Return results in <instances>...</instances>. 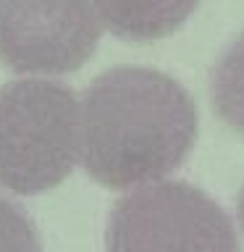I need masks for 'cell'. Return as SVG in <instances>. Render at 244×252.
Listing matches in <instances>:
<instances>
[{
    "mask_svg": "<svg viewBox=\"0 0 244 252\" xmlns=\"http://www.w3.org/2000/svg\"><path fill=\"white\" fill-rule=\"evenodd\" d=\"M0 252H42L34 220L8 200H0Z\"/></svg>",
    "mask_w": 244,
    "mask_h": 252,
    "instance_id": "obj_7",
    "label": "cell"
},
{
    "mask_svg": "<svg viewBox=\"0 0 244 252\" xmlns=\"http://www.w3.org/2000/svg\"><path fill=\"white\" fill-rule=\"evenodd\" d=\"M108 252H242L226 210L186 181L137 187L113 205Z\"/></svg>",
    "mask_w": 244,
    "mask_h": 252,
    "instance_id": "obj_3",
    "label": "cell"
},
{
    "mask_svg": "<svg viewBox=\"0 0 244 252\" xmlns=\"http://www.w3.org/2000/svg\"><path fill=\"white\" fill-rule=\"evenodd\" d=\"M100 34L92 0H0V63L16 74L82 68Z\"/></svg>",
    "mask_w": 244,
    "mask_h": 252,
    "instance_id": "obj_4",
    "label": "cell"
},
{
    "mask_svg": "<svg viewBox=\"0 0 244 252\" xmlns=\"http://www.w3.org/2000/svg\"><path fill=\"white\" fill-rule=\"evenodd\" d=\"M239 226L244 231V187H242V194H239Z\"/></svg>",
    "mask_w": 244,
    "mask_h": 252,
    "instance_id": "obj_8",
    "label": "cell"
},
{
    "mask_svg": "<svg viewBox=\"0 0 244 252\" xmlns=\"http://www.w3.org/2000/svg\"><path fill=\"white\" fill-rule=\"evenodd\" d=\"M102 27L129 42L171 37L197 11L200 0H92Z\"/></svg>",
    "mask_w": 244,
    "mask_h": 252,
    "instance_id": "obj_5",
    "label": "cell"
},
{
    "mask_svg": "<svg viewBox=\"0 0 244 252\" xmlns=\"http://www.w3.org/2000/svg\"><path fill=\"white\" fill-rule=\"evenodd\" d=\"M197 105L184 87L145 66L108 68L79 100V160L108 189L165 179L197 142Z\"/></svg>",
    "mask_w": 244,
    "mask_h": 252,
    "instance_id": "obj_1",
    "label": "cell"
},
{
    "mask_svg": "<svg viewBox=\"0 0 244 252\" xmlns=\"http://www.w3.org/2000/svg\"><path fill=\"white\" fill-rule=\"evenodd\" d=\"M79 158V100L58 82L0 87V187L42 194L68 179Z\"/></svg>",
    "mask_w": 244,
    "mask_h": 252,
    "instance_id": "obj_2",
    "label": "cell"
},
{
    "mask_svg": "<svg viewBox=\"0 0 244 252\" xmlns=\"http://www.w3.org/2000/svg\"><path fill=\"white\" fill-rule=\"evenodd\" d=\"M210 102L228 129L244 134V32L226 47L213 68Z\"/></svg>",
    "mask_w": 244,
    "mask_h": 252,
    "instance_id": "obj_6",
    "label": "cell"
}]
</instances>
